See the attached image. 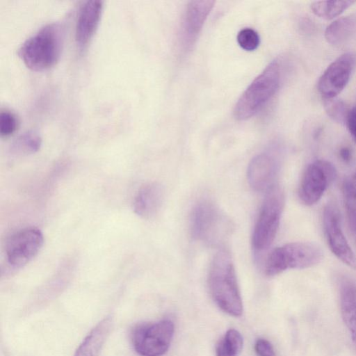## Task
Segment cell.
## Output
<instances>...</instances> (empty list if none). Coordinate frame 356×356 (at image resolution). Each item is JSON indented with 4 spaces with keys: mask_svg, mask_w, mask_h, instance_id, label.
Listing matches in <instances>:
<instances>
[{
    "mask_svg": "<svg viewBox=\"0 0 356 356\" xmlns=\"http://www.w3.org/2000/svg\"><path fill=\"white\" fill-rule=\"evenodd\" d=\"M43 241L42 232L36 228H27L14 234L6 246L8 264L15 268L23 267L36 256Z\"/></svg>",
    "mask_w": 356,
    "mask_h": 356,
    "instance_id": "8fae6325",
    "label": "cell"
},
{
    "mask_svg": "<svg viewBox=\"0 0 356 356\" xmlns=\"http://www.w3.org/2000/svg\"><path fill=\"white\" fill-rule=\"evenodd\" d=\"M18 119L15 113L8 110L0 112V134L2 137H8L17 129Z\"/></svg>",
    "mask_w": 356,
    "mask_h": 356,
    "instance_id": "cb8c5ba5",
    "label": "cell"
},
{
    "mask_svg": "<svg viewBox=\"0 0 356 356\" xmlns=\"http://www.w3.org/2000/svg\"><path fill=\"white\" fill-rule=\"evenodd\" d=\"M281 75L280 63L274 60L241 95L234 109V117L245 120L255 115L278 90Z\"/></svg>",
    "mask_w": 356,
    "mask_h": 356,
    "instance_id": "3957f363",
    "label": "cell"
},
{
    "mask_svg": "<svg viewBox=\"0 0 356 356\" xmlns=\"http://www.w3.org/2000/svg\"><path fill=\"white\" fill-rule=\"evenodd\" d=\"M339 156L344 162H349L351 159V152L347 147L341 148L339 151Z\"/></svg>",
    "mask_w": 356,
    "mask_h": 356,
    "instance_id": "83f0119b",
    "label": "cell"
},
{
    "mask_svg": "<svg viewBox=\"0 0 356 356\" xmlns=\"http://www.w3.org/2000/svg\"><path fill=\"white\" fill-rule=\"evenodd\" d=\"M208 284L213 300L222 311L234 316L242 314L243 303L236 271L227 251L220 250L213 257L209 270Z\"/></svg>",
    "mask_w": 356,
    "mask_h": 356,
    "instance_id": "6da1fadb",
    "label": "cell"
},
{
    "mask_svg": "<svg viewBox=\"0 0 356 356\" xmlns=\"http://www.w3.org/2000/svg\"><path fill=\"white\" fill-rule=\"evenodd\" d=\"M284 203L283 192L277 184L266 192L252 236V245L255 252L267 250L275 240Z\"/></svg>",
    "mask_w": 356,
    "mask_h": 356,
    "instance_id": "8992f818",
    "label": "cell"
},
{
    "mask_svg": "<svg viewBox=\"0 0 356 356\" xmlns=\"http://www.w3.org/2000/svg\"><path fill=\"white\" fill-rule=\"evenodd\" d=\"M279 169L280 162L274 154L264 152L257 155L248 167L247 177L250 186L256 191L267 192L276 185Z\"/></svg>",
    "mask_w": 356,
    "mask_h": 356,
    "instance_id": "4fadbf2b",
    "label": "cell"
},
{
    "mask_svg": "<svg viewBox=\"0 0 356 356\" xmlns=\"http://www.w3.org/2000/svg\"><path fill=\"white\" fill-rule=\"evenodd\" d=\"M257 356H275L273 345L268 340L258 339L254 344Z\"/></svg>",
    "mask_w": 356,
    "mask_h": 356,
    "instance_id": "d4e9b609",
    "label": "cell"
},
{
    "mask_svg": "<svg viewBox=\"0 0 356 356\" xmlns=\"http://www.w3.org/2000/svg\"><path fill=\"white\" fill-rule=\"evenodd\" d=\"M63 45V30L57 23L48 24L25 40L17 54L24 65L34 71H43L58 61Z\"/></svg>",
    "mask_w": 356,
    "mask_h": 356,
    "instance_id": "7a4b0ae2",
    "label": "cell"
},
{
    "mask_svg": "<svg viewBox=\"0 0 356 356\" xmlns=\"http://www.w3.org/2000/svg\"><path fill=\"white\" fill-rule=\"evenodd\" d=\"M356 37V13L341 17L330 23L325 31L328 43L340 47Z\"/></svg>",
    "mask_w": 356,
    "mask_h": 356,
    "instance_id": "e0dca14e",
    "label": "cell"
},
{
    "mask_svg": "<svg viewBox=\"0 0 356 356\" xmlns=\"http://www.w3.org/2000/svg\"><path fill=\"white\" fill-rule=\"evenodd\" d=\"M239 46L246 51H253L259 45V34L252 29L245 28L241 30L237 35Z\"/></svg>",
    "mask_w": 356,
    "mask_h": 356,
    "instance_id": "603a6c76",
    "label": "cell"
},
{
    "mask_svg": "<svg viewBox=\"0 0 356 356\" xmlns=\"http://www.w3.org/2000/svg\"><path fill=\"white\" fill-rule=\"evenodd\" d=\"M213 4V1H193L186 6L179 32L180 45L184 50H190L195 43Z\"/></svg>",
    "mask_w": 356,
    "mask_h": 356,
    "instance_id": "7c38bea8",
    "label": "cell"
},
{
    "mask_svg": "<svg viewBox=\"0 0 356 356\" xmlns=\"http://www.w3.org/2000/svg\"><path fill=\"white\" fill-rule=\"evenodd\" d=\"M345 124L352 138L356 142V104L349 109Z\"/></svg>",
    "mask_w": 356,
    "mask_h": 356,
    "instance_id": "4316f807",
    "label": "cell"
},
{
    "mask_svg": "<svg viewBox=\"0 0 356 356\" xmlns=\"http://www.w3.org/2000/svg\"><path fill=\"white\" fill-rule=\"evenodd\" d=\"M323 225L332 252L343 264L356 269V256L342 231L338 208L332 203L327 204L323 209Z\"/></svg>",
    "mask_w": 356,
    "mask_h": 356,
    "instance_id": "30bf717a",
    "label": "cell"
},
{
    "mask_svg": "<svg viewBox=\"0 0 356 356\" xmlns=\"http://www.w3.org/2000/svg\"><path fill=\"white\" fill-rule=\"evenodd\" d=\"M174 334L170 320L137 325L131 332L135 351L141 356H161L168 350Z\"/></svg>",
    "mask_w": 356,
    "mask_h": 356,
    "instance_id": "52a82bcc",
    "label": "cell"
},
{
    "mask_svg": "<svg viewBox=\"0 0 356 356\" xmlns=\"http://www.w3.org/2000/svg\"><path fill=\"white\" fill-rule=\"evenodd\" d=\"M243 337L234 329L227 331L216 348V356H237L243 348Z\"/></svg>",
    "mask_w": 356,
    "mask_h": 356,
    "instance_id": "44dd1931",
    "label": "cell"
},
{
    "mask_svg": "<svg viewBox=\"0 0 356 356\" xmlns=\"http://www.w3.org/2000/svg\"><path fill=\"white\" fill-rule=\"evenodd\" d=\"M163 200V188L157 183L142 186L134 201V212L145 219L153 218L160 209Z\"/></svg>",
    "mask_w": 356,
    "mask_h": 356,
    "instance_id": "2e32d148",
    "label": "cell"
},
{
    "mask_svg": "<svg viewBox=\"0 0 356 356\" xmlns=\"http://www.w3.org/2000/svg\"><path fill=\"white\" fill-rule=\"evenodd\" d=\"M103 1L90 0L80 7L75 28V41L80 51H84L95 33L101 19Z\"/></svg>",
    "mask_w": 356,
    "mask_h": 356,
    "instance_id": "5bb4252c",
    "label": "cell"
},
{
    "mask_svg": "<svg viewBox=\"0 0 356 356\" xmlns=\"http://www.w3.org/2000/svg\"><path fill=\"white\" fill-rule=\"evenodd\" d=\"M232 227L228 217L211 201H200L192 210L190 230L197 241L219 245L230 234Z\"/></svg>",
    "mask_w": 356,
    "mask_h": 356,
    "instance_id": "277c9868",
    "label": "cell"
},
{
    "mask_svg": "<svg viewBox=\"0 0 356 356\" xmlns=\"http://www.w3.org/2000/svg\"><path fill=\"white\" fill-rule=\"evenodd\" d=\"M355 3V1H319L312 2L310 8L316 16L330 20L340 15Z\"/></svg>",
    "mask_w": 356,
    "mask_h": 356,
    "instance_id": "d6986e66",
    "label": "cell"
},
{
    "mask_svg": "<svg viewBox=\"0 0 356 356\" xmlns=\"http://www.w3.org/2000/svg\"><path fill=\"white\" fill-rule=\"evenodd\" d=\"M340 308L342 318L356 349V282L343 277L339 284Z\"/></svg>",
    "mask_w": 356,
    "mask_h": 356,
    "instance_id": "9a60e30c",
    "label": "cell"
},
{
    "mask_svg": "<svg viewBox=\"0 0 356 356\" xmlns=\"http://www.w3.org/2000/svg\"><path fill=\"white\" fill-rule=\"evenodd\" d=\"M321 248L311 242H291L275 248L269 254L265 267L268 276L289 269H303L318 264L323 259Z\"/></svg>",
    "mask_w": 356,
    "mask_h": 356,
    "instance_id": "5b68a950",
    "label": "cell"
},
{
    "mask_svg": "<svg viewBox=\"0 0 356 356\" xmlns=\"http://www.w3.org/2000/svg\"><path fill=\"white\" fill-rule=\"evenodd\" d=\"M323 106L331 119L338 123L346 124L350 108L343 101L337 97L323 99Z\"/></svg>",
    "mask_w": 356,
    "mask_h": 356,
    "instance_id": "7402d4cb",
    "label": "cell"
},
{
    "mask_svg": "<svg viewBox=\"0 0 356 356\" xmlns=\"http://www.w3.org/2000/svg\"><path fill=\"white\" fill-rule=\"evenodd\" d=\"M356 63V55L346 52L332 62L320 76L317 89L323 99L337 97L346 88Z\"/></svg>",
    "mask_w": 356,
    "mask_h": 356,
    "instance_id": "9c48e42d",
    "label": "cell"
},
{
    "mask_svg": "<svg viewBox=\"0 0 356 356\" xmlns=\"http://www.w3.org/2000/svg\"><path fill=\"white\" fill-rule=\"evenodd\" d=\"M343 197L356 198V172L343 181Z\"/></svg>",
    "mask_w": 356,
    "mask_h": 356,
    "instance_id": "484cf974",
    "label": "cell"
},
{
    "mask_svg": "<svg viewBox=\"0 0 356 356\" xmlns=\"http://www.w3.org/2000/svg\"><path fill=\"white\" fill-rule=\"evenodd\" d=\"M42 139L33 130L19 135L11 144L10 152L14 155H26L36 152L40 147Z\"/></svg>",
    "mask_w": 356,
    "mask_h": 356,
    "instance_id": "ffe728a7",
    "label": "cell"
},
{
    "mask_svg": "<svg viewBox=\"0 0 356 356\" xmlns=\"http://www.w3.org/2000/svg\"><path fill=\"white\" fill-rule=\"evenodd\" d=\"M336 177V168L330 162L316 160L310 163L305 170L298 190L301 202L307 206L317 203Z\"/></svg>",
    "mask_w": 356,
    "mask_h": 356,
    "instance_id": "ba28073f",
    "label": "cell"
},
{
    "mask_svg": "<svg viewBox=\"0 0 356 356\" xmlns=\"http://www.w3.org/2000/svg\"><path fill=\"white\" fill-rule=\"evenodd\" d=\"M111 321L105 318L97 325L83 340L74 356H97L109 332Z\"/></svg>",
    "mask_w": 356,
    "mask_h": 356,
    "instance_id": "ac0fdd59",
    "label": "cell"
}]
</instances>
